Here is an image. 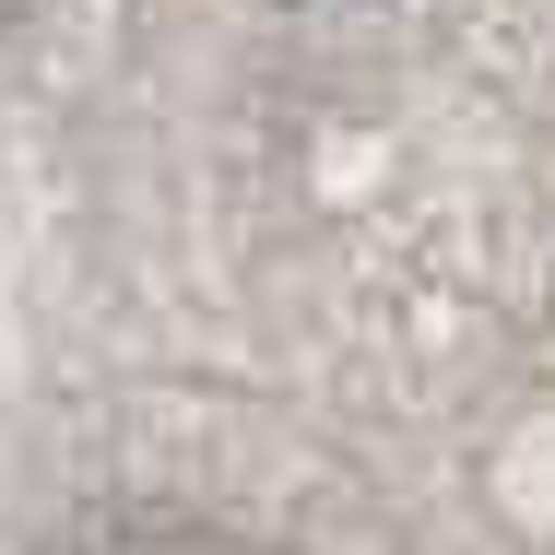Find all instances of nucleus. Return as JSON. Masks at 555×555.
<instances>
[]
</instances>
